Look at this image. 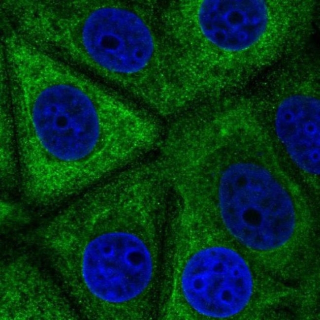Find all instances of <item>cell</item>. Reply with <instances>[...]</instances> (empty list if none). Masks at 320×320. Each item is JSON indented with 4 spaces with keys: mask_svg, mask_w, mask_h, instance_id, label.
Listing matches in <instances>:
<instances>
[{
    "mask_svg": "<svg viewBox=\"0 0 320 320\" xmlns=\"http://www.w3.org/2000/svg\"><path fill=\"white\" fill-rule=\"evenodd\" d=\"M275 124L279 138L294 162L309 174H319V100L302 95L287 97L277 108Z\"/></svg>",
    "mask_w": 320,
    "mask_h": 320,
    "instance_id": "cell-8",
    "label": "cell"
},
{
    "mask_svg": "<svg viewBox=\"0 0 320 320\" xmlns=\"http://www.w3.org/2000/svg\"><path fill=\"white\" fill-rule=\"evenodd\" d=\"M19 185L29 204L62 205L131 158L150 130L131 101L70 64L35 52L7 80Z\"/></svg>",
    "mask_w": 320,
    "mask_h": 320,
    "instance_id": "cell-1",
    "label": "cell"
},
{
    "mask_svg": "<svg viewBox=\"0 0 320 320\" xmlns=\"http://www.w3.org/2000/svg\"><path fill=\"white\" fill-rule=\"evenodd\" d=\"M263 0L203 1L198 21L204 36L219 48L236 52L247 49L262 38L270 22Z\"/></svg>",
    "mask_w": 320,
    "mask_h": 320,
    "instance_id": "cell-7",
    "label": "cell"
},
{
    "mask_svg": "<svg viewBox=\"0 0 320 320\" xmlns=\"http://www.w3.org/2000/svg\"><path fill=\"white\" fill-rule=\"evenodd\" d=\"M218 197L225 227L245 246L270 251L291 237L296 223L292 200L262 166L251 162L230 165L221 176Z\"/></svg>",
    "mask_w": 320,
    "mask_h": 320,
    "instance_id": "cell-4",
    "label": "cell"
},
{
    "mask_svg": "<svg viewBox=\"0 0 320 320\" xmlns=\"http://www.w3.org/2000/svg\"><path fill=\"white\" fill-rule=\"evenodd\" d=\"M108 196L94 194L62 208L41 223L36 249L83 316L95 320L145 317L157 270V255Z\"/></svg>",
    "mask_w": 320,
    "mask_h": 320,
    "instance_id": "cell-2",
    "label": "cell"
},
{
    "mask_svg": "<svg viewBox=\"0 0 320 320\" xmlns=\"http://www.w3.org/2000/svg\"><path fill=\"white\" fill-rule=\"evenodd\" d=\"M77 313L61 285L28 258L2 263L1 320H74Z\"/></svg>",
    "mask_w": 320,
    "mask_h": 320,
    "instance_id": "cell-6",
    "label": "cell"
},
{
    "mask_svg": "<svg viewBox=\"0 0 320 320\" xmlns=\"http://www.w3.org/2000/svg\"><path fill=\"white\" fill-rule=\"evenodd\" d=\"M174 271L168 309L183 299L199 314L225 318L243 310L253 293L249 266L227 247L199 249L177 263Z\"/></svg>",
    "mask_w": 320,
    "mask_h": 320,
    "instance_id": "cell-5",
    "label": "cell"
},
{
    "mask_svg": "<svg viewBox=\"0 0 320 320\" xmlns=\"http://www.w3.org/2000/svg\"><path fill=\"white\" fill-rule=\"evenodd\" d=\"M56 44L66 63L89 71L129 97L150 100L166 81L153 69V33L130 2H76L61 21Z\"/></svg>",
    "mask_w": 320,
    "mask_h": 320,
    "instance_id": "cell-3",
    "label": "cell"
}]
</instances>
